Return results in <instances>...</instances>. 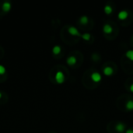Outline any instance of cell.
<instances>
[{
  "label": "cell",
  "instance_id": "obj_1",
  "mask_svg": "<svg viewBox=\"0 0 133 133\" xmlns=\"http://www.w3.org/2000/svg\"><path fill=\"white\" fill-rule=\"evenodd\" d=\"M55 78L56 83H58V84H62L65 82V75H64V73L62 71H58L56 72V74H55Z\"/></svg>",
  "mask_w": 133,
  "mask_h": 133
},
{
  "label": "cell",
  "instance_id": "obj_2",
  "mask_svg": "<svg viewBox=\"0 0 133 133\" xmlns=\"http://www.w3.org/2000/svg\"><path fill=\"white\" fill-rule=\"evenodd\" d=\"M90 78H91L92 81L94 82V83H100L101 81V79H102L101 75L99 72H93L91 74V76H90Z\"/></svg>",
  "mask_w": 133,
  "mask_h": 133
},
{
  "label": "cell",
  "instance_id": "obj_3",
  "mask_svg": "<svg viewBox=\"0 0 133 133\" xmlns=\"http://www.w3.org/2000/svg\"><path fill=\"white\" fill-rule=\"evenodd\" d=\"M68 32H69V34H71L72 36H77V37H80V38L82 36V34L79 33L78 29L76 28L75 27H69L68 28Z\"/></svg>",
  "mask_w": 133,
  "mask_h": 133
},
{
  "label": "cell",
  "instance_id": "obj_4",
  "mask_svg": "<svg viewBox=\"0 0 133 133\" xmlns=\"http://www.w3.org/2000/svg\"><path fill=\"white\" fill-rule=\"evenodd\" d=\"M128 17V13L126 10H121L117 14V18L120 20H125Z\"/></svg>",
  "mask_w": 133,
  "mask_h": 133
},
{
  "label": "cell",
  "instance_id": "obj_5",
  "mask_svg": "<svg viewBox=\"0 0 133 133\" xmlns=\"http://www.w3.org/2000/svg\"><path fill=\"white\" fill-rule=\"evenodd\" d=\"M125 124L122 122H118L116 125H115V129L120 132V133H122L125 131Z\"/></svg>",
  "mask_w": 133,
  "mask_h": 133
},
{
  "label": "cell",
  "instance_id": "obj_6",
  "mask_svg": "<svg viewBox=\"0 0 133 133\" xmlns=\"http://www.w3.org/2000/svg\"><path fill=\"white\" fill-rule=\"evenodd\" d=\"M77 62V59L75 56H69V58H67L66 59V63L69 65V66H72L74 65H76Z\"/></svg>",
  "mask_w": 133,
  "mask_h": 133
},
{
  "label": "cell",
  "instance_id": "obj_7",
  "mask_svg": "<svg viewBox=\"0 0 133 133\" xmlns=\"http://www.w3.org/2000/svg\"><path fill=\"white\" fill-rule=\"evenodd\" d=\"M103 72H104V74L106 76H110L114 73V70H113V69L110 66H107V67H105L104 69Z\"/></svg>",
  "mask_w": 133,
  "mask_h": 133
},
{
  "label": "cell",
  "instance_id": "obj_8",
  "mask_svg": "<svg viewBox=\"0 0 133 133\" xmlns=\"http://www.w3.org/2000/svg\"><path fill=\"white\" fill-rule=\"evenodd\" d=\"M103 31L107 34H110L113 32V27L110 24H104L103 27Z\"/></svg>",
  "mask_w": 133,
  "mask_h": 133
},
{
  "label": "cell",
  "instance_id": "obj_9",
  "mask_svg": "<svg viewBox=\"0 0 133 133\" xmlns=\"http://www.w3.org/2000/svg\"><path fill=\"white\" fill-rule=\"evenodd\" d=\"M11 7H12V6H11V3H10V2H5V3H3V6H2L3 10L5 13L9 12V11L11 10Z\"/></svg>",
  "mask_w": 133,
  "mask_h": 133
},
{
  "label": "cell",
  "instance_id": "obj_10",
  "mask_svg": "<svg viewBox=\"0 0 133 133\" xmlns=\"http://www.w3.org/2000/svg\"><path fill=\"white\" fill-rule=\"evenodd\" d=\"M125 108L128 110H133V100H129L125 104Z\"/></svg>",
  "mask_w": 133,
  "mask_h": 133
},
{
  "label": "cell",
  "instance_id": "obj_11",
  "mask_svg": "<svg viewBox=\"0 0 133 133\" xmlns=\"http://www.w3.org/2000/svg\"><path fill=\"white\" fill-rule=\"evenodd\" d=\"M104 13H105L107 15H110V14H111L112 12H113V8H112L110 5H106V6H104Z\"/></svg>",
  "mask_w": 133,
  "mask_h": 133
},
{
  "label": "cell",
  "instance_id": "obj_12",
  "mask_svg": "<svg viewBox=\"0 0 133 133\" xmlns=\"http://www.w3.org/2000/svg\"><path fill=\"white\" fill-rule=\"evenodd\" d=\"M61 51H62V48L58 45H55L52 48V52L54 55H59L61 53Z\"/></svg>",
  "mask_w": 133,
  "mask_h": 133
},
{
  "label": "cell",
  "instance_id": "obj_13",
  "mask_svg": "<svg viewBox=\"0 0 133 133\" xmlns=\"http://www.w3.org/2000/svg\"><path fill=\"white\" fill-rule=\"evenodd\" d=\"M89 22V18L86 17V16H82L80 18H79V23L83 25H85L86 24H88Z\"/></svg>",
  "mask_w": 133,
  "mask_h": 133
},
{
  "label": "cell",
  "instance_id": "obj_14",
  "mask_svg": "<svg viewBox=\"0 0 133 133\" xmlns=\"http://www.w3.org/2000/svg\"><path fill=\"white\" fill-rule=\"evenodd\" d=\"M125 56L130 61H133V50H128L125 52Z\"/></svg>",
  "mask_w": 133,
  "mask_h": 133
},
{
  "label": "cell",
  "instance_id": "obj_15",
  "mask_svg": "<svg viewBox=\"0 0 133 133\" xmlns=\"http://www.w3.org/2000/svg\"><path fill=\"white\" fill-rule=\"evenodd\" d=\"M81 38H82V39H83L84 41H90V38H91V35H90V34H88V33H86V34H82Z\"/></svg>",
  "mask_w": 133,
  "mask_h": 133
},
{
  "label": "cell",
  "instance_id": "obj_16",
  "mask_svg": "<svg viewBox=\"0 0 133 133\" xmlns=\"http://www.w3.org/2000/svg\"><path fill=\"white\" fill-rule=\"evenodd\" d=\"M5 73H6V68L3 65H0V75H3Z\"/></svg>",
  "mask_w": 133,
  "mask_h": 133
},
{
  "label": "cell",
  "instance_id": "obj_17",
  "mask_svg": "<svg viewBox=\"0 0 133 133\" xmlns=\"http://www.w3.org/2000/svg\"><path fill=\"white\" fill-rule=\"evenodd\" d=\"M125 133H133V130L132 129H127L125 131Z\"/></svg>",
  "mask_w": 133,
  "mask_h": 133
},
{
  "label": "cell",
  "instance_id": "obj_18",
  "mask_svg": "<svg viewBox=\"0 0 133 133\" xmlns=\"http://www.w3.org/2000/svg\"><path fill=\"white\" fill-rule=\"evenodd\" d=\"M129 90H130L131 93H133V83L131 84V86H129Z\"/></svg>",
  "mask_w": 133,
  "mask_h": 133
},
{
  "label": "cell",
  "instance_id": "obj_19",
  "mask_svg": "<svg viewBox=\"0 0 133 133\" xmlns=\"http://www.w3.org/2000/svg\"><path fill=\"white\" fill-rule=\"evenodd\" d=\"M1 97H2V93L0 92V99H1Z\"/></svg>",
  "mask_w": 133,
  "mask_h": 133
},
{
  "label": "cell",
  "instance_id": "obj_20",
  "mask_svg": "<svg viewBox=\"0 0 133 133\" xmlns=\"http://www.w3.org/2000/svg\"><path fill=\"white\" fill-rule=\"evenodd\" d=\"M132 40H133V36H132Z\"/></svg>",
  "mask_w": 133,
  "mask_h": 133
}]
</instances>
